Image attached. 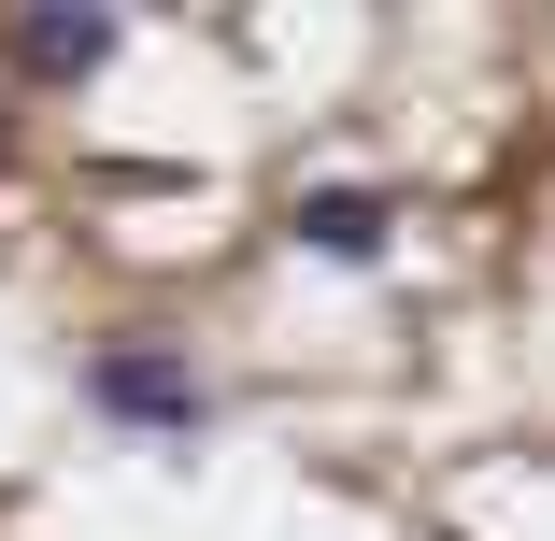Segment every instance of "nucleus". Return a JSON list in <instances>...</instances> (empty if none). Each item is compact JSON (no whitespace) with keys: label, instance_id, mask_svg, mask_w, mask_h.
<instances>
[{"label":"nucleus","instance_id":"7ed1b4c3","mask_svg":"<svg viewBox=\"0 0 555 541\" xmlns=\"http://www.w3.org/2000/svg\"><path fill=\"white\" fill-rule=\"evenodd\" d=\"M100 57H115V15H15V72H43V86H86Z\"/></svg>","mask_w":555,"mask_h":541},{"label":"nucleus","instance_id":"f257e3e1","mask_svg":"<svg viewBox=\"0 0 555 541\" xmlns=\"http://www.w3.org/2000/svg\"><path fill=\"white\" fill-rule=\"evenodd\" d=\"M86 399L115 413V427H157V442H199V427H214V385L171 343H100L86 357Z\"/></svg>","mask_w":555,"mask_h":541},{"label":"nucleus","instance_id":"f03ea898","mask_svg":"<svg viewBox=\"0 0 555 541\" xmlns=\"http://www.w3.org/2000/svg\"><path fill=\"white\" fill-rule=\"evenodd\" d=\"M285 229H299V257H327V271H371L385 229H399V199H385V185H299Z\"/></svg>","mask_w":555,"mask_h":541}]
</instances>
